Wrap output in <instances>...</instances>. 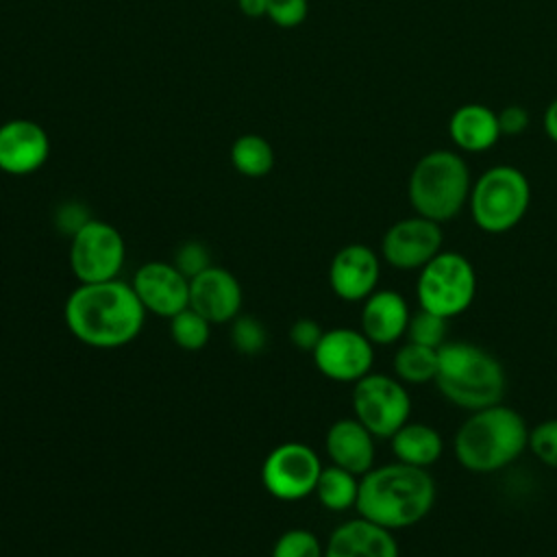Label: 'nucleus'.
I'll list each match as a JSON object with an SVG mask.
<instances>
[{
	"instance_id": "f257e3e1",
	"label": "nucleus",
	"mask_w": 557,
	"mask_h": 557,
	"mask_svg": "<svg viewBox=\"0 0 557 557\" xmlns=\"http://www.w3.org/2000/svg\"><path fill=\"white\" fill-rule=\"evenodd\" d=\"M63 318L70 333L91 348H122L144 329L146 309L131 283L120 278L78 283L67 296Z\"/></svg>"
},
{
	"instance_id": "f03ea898",
	"label": "nucleus",
	"mask_w": 557,
	"mask_h": 557,
	"mask_svg": "<svg viewBox=\"0 0 557 557\" xmlns=\"http://www.w3.org/2000/svg\"><path fill=\"white\" fill-rule=\"evenodd\" d=\"M435 503V481L426 468L403 461L368 470L359 479L357 513L389 531L424 520Z\"/></svg>"
},
{
	"instance_id": "7ed1b4c3",
	"label": "nucleus",
	"mask_w": 557,
	"mask_h": 557,
	"mask_svg": "<svg viewBox=\"0 0 557 557\" xmlns=\"http://www.w3.org/2000/svg\"><path fill=\"white\" fill-rule=\"evenodd\" d=\"M529 446L524 418L498 403L470 411L455 435V457L470 472H496L513 463Z\"/></svg>"
},
{
	"instance_id": "20e7f679",
	"label": "nucleus",
	"mask_w": 557,
	"mask_h": 557,
	"mask_svg": "<svg viewBox=\"0 0 557 557\" xmlns=\"http://www.w3.org/2000/svg\"><path fill=\"white\" fill-rule=\"evenodd\" d=\"M435 385L448 403L476 411L503 400L507 376L500 361L485 348L468 342H446L437 348Z\"/></svg>"
},
{
	"instance_id": "39448f33",
	"label": "nucleus",
	"mask_w": 557,
	"mask_h": 557,
	"mask_svg": "<svg viewBox=\"0 0 557 557\" xmlns=\"http://www.w3.org/2000/svg\"><path fill=\"white\" fill-rule=\"evenodd\" d=\"M472 176L466 159L446 148L422 154L407 183L409 205L416 215L429 218L437 224L448 222L468 205Z\"/></svg>"
},
{
	"instance_id": "423d86ee",
	"label": "nucleus",
	"mask_w": 557,
	"mask_h": 557,
	"mask_svg": "<svg viewBox=\"0 0 557 557\" xmlns=\"http://www.w3.org/2000/svg\"><path fill=\"white\" fill-rule=\"evenodd\" d=\"M470 213L474 224L492 235L507 233L527 215L531 185L513 165L487 168L470 189Z\"/></svg>"
},
{
	"instance_id": "0eeeda50",
	"label": "nucleus",
	"mask_w": 557,
	"mask_h": 557,
	"mask_svg": "<svg viewBox=\"0 0 557 557\" xmlns=\"http://www.w3.org/2000/svg\"><path fill=\"white\" fill-rule=\"evenodd\" d=\"M474 294L476 272L461 252L440 250L424 268H420L416 296L426 311L450 320L472 305Z\"/></svg>"
},
{
	"instance_id": "6e6552de",
	"label": "nucleus",
	"mask_w": 557,
	"mask_h": 557,
	"mask_svg": "<svg viewBox=\"0 0 557 557\" xmlns=\"http://www.w3.org/2000/svg\"><path fill=\"white\" fill-rule=\"evenodd\" d=\"M70 239V268L78 283H102L120 276L126 244L113 224L91 218Z\"/></svg>"
},
{
	"instance_id": "1a4fd4ad",
	"label": "nucleus",
	"mask_w": 557,
	"mask_h": 557,
	"mask_svg": "<svg viewBox=\"0 0 557 557\" xmlns=\"http://www.w3.org/2000/svg\"><path fill=\"white\" fill-rule=\"evenodd\" d=\"M352 411L374 437H392L409 422L411 398L396 376L370 372L355 383Z\"/></svg>"
},
{
	"instance_id": "9d476101",
	"label": "nucleus",
	"mask_w": 557,
	"mask_h": 557,
	"mask_svg": "<svg viewBox=\"0 0 557 557\" xmlns=\"http://www.w3.org/2000/svg\"><path fill=\"white\" fill-rule=\"evenodd\" d=\"M322 461L302 442H285L268 453L261 466V483L270 496L294 503L315 492Z\"/></svg>"
},
{
	"instance_id": "9b49d317",
	"label": "nucleus",
	"mask_w": 557,
	"mask_h": 557,
	"mask_svg": "<svg viewBox=\"0 0 557 557\" xmlns=\"http://www.w3.org/2000/svg\"><path fill=\"white\" fill-rule=\"evenodd\" d=\"M311 355L322 376L337 383H357L372 370L374 344L361 331L339 326L324 331Z\"/></svg>"
},
{
	"instance_id": "f8f14e48",
	"label": "nucleus",
	"mask_w": 557,
	"mask_h": 557,
	"mask_svg": "<svg viewBox=\"0 0 557 557\" xmlns=\"http://www.w3.org/2000/svg\"><path fill=\"white\" fill-rule=\"evenodd\" d=\"M442 242L437 222L422 215L403 218L385 231L381 255L396 270H420L442 250Z\"/></svg>"
},
{
	"instance_id": "ddd939ff",
	"label": "nucleus",
	"mask_w": 557,
	"mask_h": 557,
	"mask_svg": "<svg viewBox=\"0 0 557 557\" xmlns=\"http://www.w3.org/2000/svg\"><path fill=\"white\" fill-rule=\"evenodd\" d=\"M131 285L146 313L170 320L189 307V278L174 263L148 261L135 270Z\"/></svg>"
},
{
	"instance_id": "4468645a",
	"label": "nucleus",
	"mask_w": 557,
	"mask_h": 557,
	"mask_svg": "<svg viewBox=\"0 0 557 557\" xmlns=\"http://www.w3.org/2000/svg\"><path fill=\"white\" fill-rule=\"evenodd\" d=\"M50 154L46 128L26 117H13L0 124V170L11 176L37 172Z\"/></svg>"
},
{
	"instance_id": "2eb2a0df",
	"label": "nucleus",
	"mask_w": 557,
	"mask_h": 557,
	"mask_svg": "<svg viewBox=\"0 0 557 557\" xmlns=\"http://www.w3.org/2000/svg\"><path fill=\"white\" fill-rule=\"evenodd\" d=\"M379 276V255L366 244H348L339 248L329 265V283L333 294L348 302L366 300L372 292H376Z\"/></svg>"
},
{
	"instance_id": "dca6fc26",
	"label": "nucleus",
	"mask_w": 557,
	"mask_h": 557,
	"mask_svg": "<svg viewBox=\"0 0 557 557\" xmlns=\"http://www.w3.org/2000/svg\"><path fill=\"white\" fill-rule=\"evenodd\" d=\"M242 285L226 268L209 265L189 278V307L211 324L233 322L242 309Z\"/></svg>"
},
{
	"instance_id": "f3484780",
	"label": "nucleus",
	"mask_w": 557,
	"mask_h": 557,
	"mask_svg": "<svg viewBox=\"0 0 557 557\" xmlns=\"http://www.w3.org/2000/svg\"><path fill=\"white\" fill-rule=\"evenodd\" d=\"M324 557H400V550L394 531L359 516L333 529Z\"/></svg>"
},
{
	"instance_id": "a211bd4d",
	"label": "nucleus",
	"mask_w": 557,
	"mask_h": 557,
	"mask_svg": "<svg viewBox=\"0 0 557 557\" xmlns=\"http://www.w3.org/2000/svg\"><path fill=\"white\" fill-rule=\"evenodd\" d=\"M407 300L394 289L372 292L361 307V333L374 346H389L398 342L409 324Z\"/></svg>"
},
{
	"instance_id": "6ab92c4d",
	"label": "nucleus",
	"mask_w": 557,
	"mask_h": 557,
	"mask_svg": "<svg viewBox=\"0 0 557 557\" xmlns=\"http://www.w3.org/2000/svg\"><path fill=\"white\" fill-rule=\"evenodd\" d=\"M324 446L331 463L357 476H363L374 468V435L357 418L333 422L326 431Z\"/></svg>"
},
{
	"instance_id": "aec40b11",
	"label": "nucleus",
	"mask_w": 557,
	"mask_h": 557,
	"mask_svg": "<svg viewBox=\"0 0 557 557\" xmlns=\"http://www.w3.org/2000/svg\"><path fill=\"white\" fill-rule=\"evenodd\" d=\"M448 135L463 152H485L503 137L498 113L479 102L461 104L448 120Z\"/></svg>"
},
{
	"instance_id": "412c9836",
	"label": "nucleus",
	"mask_w": 557,
	"mask_h": 557,
	"mask_svg": "<svg viewBox=\"0 0 557 557\" xmlns=\"http://www.w3.org/2000/svg\"><path fill=\"white\" fill-rule=\"evenodd\" d=\"M389 440L392 453L396 455L398 461L426 470L444 453L442 435L424 422H405Z\"/></svg>"
},
{
	"instance_id": "4be33fe9",
	"label": "nucleus",
	"mask_w": 557,
	"mask_h": 557,
	"mask_svg": "<svg viewBox=\"0 0 557 557\" xmlns=\"http://www.w3.org/2000/svg\"><path fill=\"white\" fill-rule=\"evenodd\" d=\"M313 494L318 496L320 505L326 507L329 511H346L357 505L359 476L331 463L322 468Z\"/></svg>"
},
{
	"instance_id": "5701e85b",
	"label": "nucleus",
	"mask_w": 557,
	"mask_h": 557,
	"mask_svg": "<svg viewBox=\"0 0 557 557\" xmlns=\"http://www.w3.org/2000/svg\"><path fill=\"white\" fill-rule=\"evenodd\" d=\"M231 163L239 174L248 178H261L274 168V150L265 137L246 133L233 141Z\"/></svg>"
},
{
	"instance_id": "b1692460",
	"label": "nucleus",
	"mask_w": 557,
	"mask_h": 557,
	"mask_svg": "<svg viewBox=\"0 0 557 557\" xmlns=\"http://www.w3.org/2000/svg\"><path fill=\"white\" fill-rule=\"evenodd\" d=\"M394 376L403 383H429L437 374V350L407 342L403 344L392 361Z\"/></svg>"
},
{
	"instance_id": "393cba45",
	"label": "nucleus",
	"mask_w": 557,
	"mask_h": 557,
	"mask_svg": "<svg viewBox=\"0 0 557 557\" xmlns=\"http://www.w3.org/2000/svg\"><path fill=\"white\" fill-rule=\"evenodd\" d=\"M170 335L183 350H200L211 337V322L196 309L185 307L170 318Z\"/></svg>"
},
{
	"instance_id": "a878e982",
	"label": "nucleus",
	"mask_w": 557,
	"mask_h": 557,
	"mask_svg": "<svg viewBox=\"0 0 557 557\" xmlns=\"http://www.w3.org/2000/svg\"><path fill=\"white\" fill-rule=\"evenodd\" d=\"M405 335H407V342L422 344V346H429V348L437 350L440 346L446 344L448 320L420 307L418 313H411Z\"/></svg>"
},
{
	"instance_id": "bb28decb",
	"label": "nucleus",
	"mask_w": 557,
	"mask_h": 557,
	"mask_svg": "<svg viewBox=\"0 0 557 557\" xmlns=\"http://www.w3.org/2000/svg\"><path fill=\"white\" fill-rule=\"evenodd\" d=\"M272 557H324V546L315 533L307 529H289L274 542Z\"/></svg>"
},
{
	"instance_id": "cd10ccee",
	"label": "nucleus",
	"mask_w": 557,
	"mask_h": 557,
	"mask_svg": "<svg viewBox=\"0 0 557 557\" xmlns=\"http://www.w3.org/2000/svg\"><path fill=\"white\" fill-rule=\"evenodd\" d=\"M231 342L233 346L244 352V355H257L265 348L268 344V335L263 324L257 318L250 315H237L231 322Z\"/></svg>"
},
{
	"instance_id": "c85d7f7f",
	"label": "nucleus",
	"mask_w": 557,
	"mask_h": 557,
	"mask_svg": "<svg viewBox=\"0 0 557 557\" xmlns=\"http://www.w3.org/2000/svg\"><path fill=\"white\" fill-rule=\"evenodd\" d=\"M531 453L548 468L557 470V418L544 420L529 431Z\"/></svg>"
},
{
	"instance_id": "c756f323",
	"label": "nucleus",
	"mask_w": 557,
	"mask_h": 557,
	"mask_svg": "<svg viewBox=\"0 0 557 557\" xmlns=\"http://www.w3.org/2000/svg\"><path fill=\"white\" fill-rule=\"evenodd\" d=\"M187 278H194L196 274H200L202 270H207L211 263V255L209 248L202 242L189 239L185 244H181L174 252V261H172Z\"/></svg>"
},
{
	"instance_id": "7c9ffc66",
	"label": "nucleus",
	"mask_w": 557,
	"mask_h": 557,
	"mask_svg": "<svg viewBox=\"0 0 557 557\" xmlns=\"http://www.w3.org/2000/svg\"><path fill=\"white\" fill-rule=\"evenodd\" d=\"M309 13L307 0H268V15L281 28H294L305 22Z\"/></svg>"
},
{
	"instance_id": "2f4dec72",
	"label": "nucleus",
	"mask_w": 557,
	"mask_h": 557,
	"mask_svg": "<svg viewBox=\"0 0 557 557\" xmlns=\"http://www.w3.org/2000/svg\"><path fill=\"white\" fill-rule=\"evenodd\" d=\"M322 333H324V331L320 329V324H318L315 320H311V318H300V320H296V322L292 324V329H289V339H292V344H294L296 348H300V350H311V352H313V348L318 346Z\"/></svg>"
},
{
	"instance_id": "473e14b6",
	"label": "nucleus",
	"mask_w": 557,
	"mask_h": 557,
	"mask_svg": "<svg viewBox=\"0 0 557 557\" xmlns=\"http://www.w3.org/2000/svg\"><path fill=\"white\" fill-rule=\"evenodd\" d=\"M529 111L520 104H507L505 109L498 111V126H500V135L505 137H516L520 133H524L529 128Z\"/></svg>"
},
{
	"instance_id": "72a5a7b5",
	"label": "nucleus",
	"mask_w": 557,
	"mask_h": 557,
	"mask_svg": "<svg viewBox=\"0 0 557 557\" xmlns=\"http://www.w3.org/2000/svg\"><path fill=\"white\" fill-rule=\"evenodd\" d=\"M89 220H91L89 213H87L85 207L78 205V202H67V205L59 207V211H57V226H59L63 233H67L70 237H72L83 224H87Z\"/></svg>"
},
{
	"instance_id": "f704fd0d",
	"label": "nucleus",
	"mask_w": 557,
	"mask_h": 557,
	"mask_svg": "<svg viewBox=\"0 0 557 557\" xmlns=\"http://www.w3.org/2000/svg\"><path fill=\"white\" fill-rule=\"evenodd\" d=\"M544 133L553 144H557V98L550 100L544 111Z\"/></svg>"
},
{
	"instance_id": "c9c22d12",
	"label": "nucleus",
	"mask_w": 557,
	"mask_h": 557,
	"mask_svg": "<svg viewBox=\"0 0 557 557\" xmlns=\"http://www.w3.org/2000/svg\"><path fill=\"white\" fill-rule=\"evenodd\" d=\"M237 7L246 17H265L268 15V0H237Z\"/></svg>"
}]
</instances>
